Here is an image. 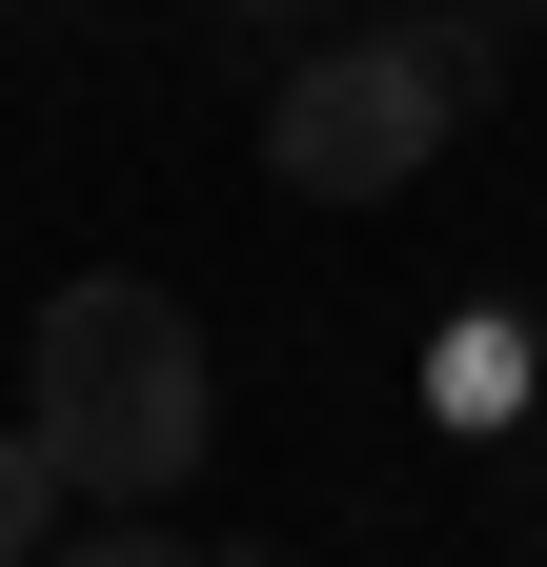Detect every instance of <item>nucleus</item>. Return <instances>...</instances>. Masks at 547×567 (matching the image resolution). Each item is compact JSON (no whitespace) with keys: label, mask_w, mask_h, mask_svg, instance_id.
Wrapping results in <instances>:
<instances>
[{"label":"nucleus","mask_w":547,"mask_h":567,"mask_svg":"<svg viewBox=\"0 0 547 567\" xmlns=\"http://www.w3.org/2000/svg\"><path fill=\"white\" fill-rule=\"evenodd\" d=\"M21 425L61 446L82 507H163V486H203V446H224V365H203V324L163 284L102 264V284H61L21 324Z\"/></svg>","instance_id":"f257e3e1"},{"label":"nucleus","mask_w":547,"mask_h":567,"mask_svg":"<svg viewBox=\"0 0 547 567\" xmlns=\"http://www.w3.org/2000/svg\"><path fill=\"white\" fill-rule=\"evenodd\" d=\"M446 122H466V102H446L405 41H324V61L264 82V183H285V203H385V183H426Z\"/></svg>","instance_id":"f03ea898"},{"label":"nucleus","mask_w":547,"mask_h":567,"mask_svg":"<svg viewBox=\"0 0 547 567\" xmlns=\"http://www.w3.org/2000/svg\"><path fill=\"white\" fill-rule=\"evenodd\" d=\"M41 507H82V486H61L41 425H0V567H41Z\"/></svg>","instance_id":"7ed1b4c3"},{"label":"nucleus","mask_w":547,"mask_h":567,"mask_svg":"<svg viewBox=\"0 0 547 567\" xmlns=\"http://www.w3.org/2000/svg\"><path fill=\"white\" fill-rule=\"evenodd\" d=\"M405 61H426L446 102H487V82H507V41H487V0H446V21H405Z\"/></svg>","instance_id":"20e7f679"},{"label":"nucleus","mask_w":547,"mask_h":567,"mask_svg":"<svg viewBox=\"0 0 547 567\" xmlns=\"http://www.w3.org/2000/svg\"><path fill=\"white\" fill-rule=\"evenodd\" d=\"M41 567H203L183 527H82V547H41Z\"/></svg>","instance_id":"39448f33"},{"label":"nucleus","mask_w":547,"mask_h":567,"mask_svg":"<svg viewBox=\"0 0 547 567\" xmlns=\"http://www.w3.org/2000/svg\"><path fill=\"white\" fill-rule=\"evenodd\" d=\"M487 21H547V0H487Z\"/></svg>","instance_id":"423d86ee"}]
</instances>
